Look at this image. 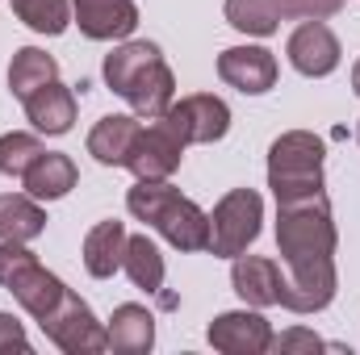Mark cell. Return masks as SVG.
<instances>
[{"instance_id": "cell-1", "label": "cell", "mask_w": 360, "mask_h": 355, "mask_svg": "<svg viewBox=\"0 0 360 355\" xmlns=\"http://www.w3.org/2000/svg\"><path fill=\"white\" fill-rule=\"evenodd\" d=\"M335 217L327 192L276 201V251H281V301L289 314H319L335 301Z\"/></svg>"}, {"instance_id": "cell-2", "label": "cell", "mask_w": 360, "mask_h": 355, "mask_svg": "<svg viewBox=\"0 0 360 355\" xmlns=\"http://www.w3.org/2000/svg\"><path fill=\"white\" fill-rule=\"evenodd\" d=\"M101 76L109 92H117L139 117H164L176 100V76L164 63V51L155 42H122L105 55Z\"/></svg>"}, {"instance_id": "cell-3", "label": "cell", "mask_w": 360, "mask_h": 355, "mask_svg": "<svg viewBox=\"0 0 360 355\" xmlns=\"http://www.w3.org/2000/svg\"><path fill=\"white\" fill-rule=\"evenodd\" d=\"M126 209L143 226L160 230L176 251H205L210 247V213L197 201L180 196L168 180H134V188L126 192Z\"/></svg>"}, {"instance_id": "cell-4", "label": "cell", "mask_w": 360, "mask_h": 355, "mask_svg": "<svg viewBox=\"0 0 360 355\" xmlns=\"http://www.w3.org/2000/svg\"><path fill=\"white\" fill-rule=\"evenodd\" d=\"M323 138L310 130H289L269 147V188L276 201H293L323 188Z\"/></svg>"}, {"instance_id": "cell-5", "label": "cell", "mask_w": 360, "mask_h": 355, "mask_svg": "<svg viewBox=\"0 0 360 355\" xmlns=\"http://www.w3.org/2000/svg\"><path fill=\"white\" fill-rule=\"evenodd\" d=\"M0 284L17 297V305L34 322H42L68 297V284L55 272H46L25 243H8V239H0Z\"/></svg>"}, {"instance_id": "cell-6", "label": "cell", "mask_w": 360, "mask_h": 355, "mask_svg": "<svg viewBox=\"0 0 360 355\" xmlns=\"http://www.w3.org/2000/svg\"><path fill=\"white\" fill-rule=\"evenodd\" d=\"M260 222H264V196L256 188H231L214 213H210V255L235 260L243 255L256 239H260Z\"/></svg>"}, {"instance_id": "cell-7", "label": "cell", "mask_w": 360, "mask_h": 355, "mask_svg": "<svg viewBox=\"0 0 360 355\" xmlns=\"http://www.w3.org/2000/svg\"><path fill=\"white\" fill-rule=\"evenodd\" d=\"M46 330V339L68 355H96V351H109V335L105 326L96 322V314L89 309V301H80L72 288L68 297L38 322Z\"/></svg>"}, {"instance_id": "cell-8", "label": "cell", "mask_w": 360, "mask_h": 355, "mask_svg": "<svg viewBox=\"0 0 360 355\" xmlns=\"http://www.w3.org/2000/svg\"><path fill=\"white\" fill-rule=\"evenodd\" d=\"M184 147H188V142L172 130L168 117H151V121L139 130L126 168L134 172V180H168L180 168V159H184Z\"/></svg>"}, {"instance_id": "cell-9", "label": "cell", "mask_w": 360, "mask_h": 355, "mask_svg": "<svg viewBox=\"0 0 360 355\" xmlns=\"http://www.w3.org/2000/svg\"><path fill=\"white\" fill-rule=\"evenodd\" d=\"M164 117L172 121V130H176L188 147H210V142L226 138V130H231V109H226V100L214 96V92L180 96V100L168 105Z\"/></svg>"}, {"instance_id": "cell-10", "label": "cell", "mask_w": 360, "mask_h": 355, "mask_svg": "<svg viewBox=\"0 0 360 355\" xmlns=\"http://www.w3.org/2000/svg\"><path fill=\"white\" fill-rule=\"evenodd\" d=\"M205 339L222 355H264L272 351V322L260 309H231L210 322Z\"/></svg>"}, {"instance_id": "cell-11", "label": "cell", "mask_w": 360, "mask_h": 355, "mask_svg": "<svg viewBox=\"0 0 360 355\" xmlns=\"http://www.w3.org/2000/svg\"><path fill=\"white\" fill-rule=\"evenodd\" d=\"M285 55H289V63H293V72H302V76H310V80H323V76H331L335 67H340V38L323 25V21H302L293 34H289V42H285Z\"/></svg>"}, {"instance_id": "cell-12", "label": "cell", "mask_w": 360, "mask_h": 355, "mask_svg": "<svg viewBox=\"0 0 360 355\" xmlns=\"http://www.w3.org/2000/svg\"><path fill=\"white\" fill-rule=\"evenodd\" d=\"M218 76L243 96H264L276 84V55L269 46H226L218 55Z\"/></svg>"}, {"instance_id": "cell-13", "label": "cell", "mask_w": 360, "mask_h": 355, "mask_svg": "<svg viewBox=\"0 0 360 355\" xmlns=\"http://www.w3.org/2000/svg\"><path fill=\"white\" fill-rule=\"evenodd\" d=\"M72 21L92 42H122L139 25L134 0H72Z\"/></svg>"}, {"instance_id": "cell-14", "label": "cell", "mask_w": 360, "mask_h": 355, "mask_svg": "<svg viewBox=\"0 0 360 355\" xmlns=\"http://www.w3.org/2000/svg\"><path fill=\"white\" fill-rule=\"evenodd\" d=\"M231 284H235V293H239L243 305L269 309V305L281 301V264L243 251V255H235V264H231Z\"/></svg>"}, {"instance_id": "cell-15", "label": "cell", "mask_w": 360, "mask_h": 355, "mask_svg": "<svg viewBox=\"0 0 360 355\" xmlns=\"http://www.w3.org/2000/svg\"><path fill=\"white\" fill-rule=\"evenodd\" d=\"M139 130H143L139 113H105L89 130V155L105 168H126Z\"/></svg>"}, {"instance_id": "cell-16", "label": "cell", "mask_w": 360, "mask_h": 355, "mask_svg": "<svg viewBox=\"0 0 360 355\" xmlns=\"http://www.w3.org/2000/svg\"><path fill=\"white\" fill-rule=\"evenodd\" d=\"M109 335V351L117 355H147L155 347V314L139 301H126L113 309V318L105 322Z\"/></svg>"}, {"instance_id": "cell-17", "label": "cell", "mask_w": 360, "mask_h": 355, "mask_svg": "<svg viewBox=\"0 0 360 355\" xmlns=\"http://www.w3.org/2000/svg\"><path fill=\"white\" fill-rule=\"evenodd\" d=\"M21 105H25V117L34 121L38 134H68L76 126V92L68 84H59V80L30 92Z\"/></svg>"}, {"instance_id": "cell-18", "label": "cell", "mask_w": 360, "mask_h": 355, "mask_svg": "<svg viewBox=\"0 0 360 355\" xmlns=\"http://www.w3.org/2000/svg\"><path fill=\"white\" fill-rule=\"evenodd\" d=\"M76 159L72 155H63V151H42L34 163H30V172L21 176L25 184V192L30 196H38V201H59V196H68L72 188H76Z\"/></svg>"}, {"instance_id": "cell-19", "label": "cell", "mask_w": 360, "mask_h": 355, "mask_svg": "<svg viewBox=\"0 0 360 355\" xmlns=\"http://www.w3.org/2000/svg\"><path fill=\"white\" fill-rule=\"evenodd\" d=\"M126 226L117 222V217H105V222H96L89 234H84V267H89V276L96 280H109L122 260H126Z\"/></svg>"}, {"instance_id": "cell-20", "label": "cell", "mask_w": 360, "mask_h": 355, "mask_svg": "<svg viewBox=\"0 0 360 355\" xmlns=\"http://www.w3.org/2000/svg\"><path fill=\"white\" fill-rule=\"evenodd\" d=\"M46 230V209L30 192H0V239L34 243Z\"/></svg>"}, {"instance_id": "cell-21", "label": "cell", "mask_w": 360, "mask_h": 355, "mask_svg": "<svg viewBox=\"0 0 360 355\" xmlns=\"http://www.w3.org/2000/svg\"><path fill=\"white\" fill-rule=\"evenodd\" d=\"M51 80H59L55 55H46V51H38V46H21V51L13 55V63H8V92H13L17 100H25L30 92H38L42 84H51Z\"/></svg>"}, {"instance_id": "cell-22", "label": "cell", "mask_w": 360, "mask_h": 355, "mask_svg": "<svg viewBox=\"0 0 360 355\" xmlns=\"http://www.w3.org/2000/svg\"><path fill=\"white\" fill-rule=\"evenodd\" d=\"M122 267H126V276H130L134 288H143V293H160L164 288V255H160V247L147 234H130L126 239Z\"/></svg>"}, {"instance_id": "cell-23", "label": "cell", "mask_w": 360, "mask_h": 355, "mask_svg": "<svg viewBox=\"0 0 360 355\" xmlns=\"http://www.w3.org/2000/svg\"><path fill=\"white\" fill-rule=\"evenodd\" d=\"M281 0H226V21L248 38H269L281 29Z\"/></svg>"}, {"instance_id": "cell-24", "label": "cell", "mask_w": 360, "mask_h": 355, "mask_svg": "<svg viewBox=\"0 0 360 355\" xmlns=\"http://www.w3.org/2000/svg\"><path fill=\"white\" fill-rule=\"evenodd\" d=\"M13 13L34 34H63L72 25V0H13Z\"/></svg>"}, {"instance_id": "cell-25", "label": "cell", "mask_w": 360, "mask_h": 355, "mask_svg": "<svg viewBox=\"0 0 360 355\" xmlns=\"http://www.w3.org/2000/svg\"><path fill=\"white\" fill-rule=\"evenodd\" d=\"M46 147L34 138V134H25V130H13V134H0V176H13L21 180L30 172V163L42 155Z\"/></svg>"}, {"instance_id": "cell-26", "label": "cell", "mask_w": 360, "mask_h": 355, "mask_svg": "<svg viewBox=\"0 0 360 355\" xmlns=\"http://www.w3.org/2000/svg\"><path fill=\"white\" fill-rule=\"evenodd\" d=\"M285 17H297V21H327L344 8V0H281Z\"/></svg>"}, {"instance_id": "cell-27", "label": "cell", "mask_w": 360, "mask_h": 355, "mask_svg": "<svg viewBox=\"0 0 360 355\" xmlns=\"http://www.w3.org/2000/svg\"><path fill=\"white\" fill-rule=\"evenodd\" d=\"M8 351H30V339H25V326L13 314L0 309V355H8Z\"/></svg>"}, {"instance_id": "cell-28", "label": "cell", "mask_w": 360, "mask_h": 355, "mask_svg": "<svg viewBox=\"0 0 360 355\" xmlns=\"http://www.w3.org/2000/svg\"><path fill=\"white\" fill-rule=\"evenodd\" d=\"M327 343L319 339V335H310V330H289V335H272V351H323Z\"/></svg>"}, {"instance_id": "cell-29", "label": "cell", "mask_w": 360, "mask_h": 355, "mask_svg": "<svg viewBox=\"0 0 360 355\" xmlns=\"http://www.w3.org/2000/svg\"><path fill=\"white\" fill-rule=\"evenodd\" d=\"M352 92L360 96V59H356V67H352Z\"/></svg>"}, {"instance_id": "cell-30", "label": "cell", "mask_w": 360, "mask_h": 355, "mask_svg": "<svg viewBox=\"0 0 360 355\" xmlns=\"http://www.w3.org/2000/svg\"><path fill=\"white\" fill-rule=\"evenodd\" d=\"M356 142H360V121H356Z\"/></svg>"}]
</instances>
